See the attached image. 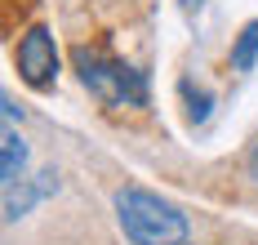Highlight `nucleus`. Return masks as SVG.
Instances as JSON below:
<instances>
[{"instance_id":"nucleus-1","label":"nucleus","mask_w":258,"mask_h":245,"mask_svg":"<svg viewBox=\"0 0 258 245\" xmlns=\"http://www.w3.org/2000/svg\"><path fill=\"white\" fill-rule=\"evenodd\" d=\"M116 218H120V232L134 245H182L187 241V218L178 214V205L160 201L147 188L116 192Z\"/></svg>"},{"instance_id":"nucleus-8","label":"nucleus","mask_w":258,"mask_h":245,"mask_svg":"<svg viewBox=\"0 0 258 245\" xmlns=\"http://www.w3.org/2000/svg\"><path fill=\"white\" fill-rule=\"evenodd\" d=\"M245 165H249V178L258 183V138H254V147H249V161H245Z\"/></svg>"},{"instance_id":"nucleus-5","label":"nucleus","mask_w":258,"mask_h":245,"mask_svg":"<svg viewBox=\"0 0 258 245\" xmlns=\"http://www.w3.org/2000/svg\"><path fill=\"white\" fill-rule=\"evenodd\" d=\"M23 169H27V143L14 130H5V143H0V183L5 188L23 183Z\"/></svg>"},{"instance_id":"nucleus-7","label":"nucleus","mask_w":258,"mask_h":245,"mask_svg":"<svg viewBox=\"0 0 258 245\" xmlns=\"http://www.w3.org/2000/svg\"><path fill=\"white\" fill-rule=\"evenodd\" d=\"M182 98H187V116L201 125V120H209V107H214V98H209L205 89H196L191 81H182Z\"/></svg>"},{"instance_id":"nucleus-2","label":"nucleus","mask_w":258,"mask_h":245,"mask_svg":"<svg viewBox=\"0 0 258 245\" xmlns=\"http://www.w3.org/2000/svg\"><path fill=\"white\" fill-rule=\"evenodd\" d=\"M76 72L85 89L107 107H147V72L129 67L120 58H107L103 49H76Z\"/></svg>"},{"instance_id":"nucleus-6","label":"nucleus","mask_w":258,"mask_h":245,"mask_svg":"<svg viewBox=\"0 0 258 245\" xmlns=\"http://www.w3.org/2000/svg\"><path fill=\"white\" fill-rule=\"evenodd\" d=\"M254 63H258V18H254V23H245L240 36H236V45H232V72H254Z\"/></svg>"},{"instance_id":"nucleus-4","label":"nucleus","mask_w":258,"mask_h":245,"mask_svg":"<svg viewBox=\"0 0 258 245\" xmlns=\"http://www.w3.org/2000/svg\"><path fill=\"white\" fill-rule=\"evenodd\" d=\"M49 192H58V174L53 169H45V174H36V183H14V188H5V218L9 223H18V218L40 201V196H49Z\"/></svg>"},{"instance_id":"nucleus-3","label":"nucleus","mask_w":258,"mask_h":245,"mask_svg":"<svg viewBox=\"0 0 258 245\" xmlns=\"http://www.w3.org/2000/svg\"><path fill=\"white\" fill-rule=\"evenodd\" d=\"M14 63H18V76H23L31 89H49L58 81V49H53L49 27H31L18 40L14 49Z\"/></svg>"},{"instance_id":"nucleus-9","label":"nucleus","mask_w":258,"mask_h":245,"mask_svg":"<svg viewBox=\"0 0 258 245\" xmlns=\"http://www.w3.org/2000/svg\"><path fill=\"white\" fill-rule=\"evenodd\" d=\"M201 5H205V0H182V9H187V14H196Z\"/></svg>"}]
</instances>
